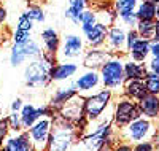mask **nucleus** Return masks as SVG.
I'll return each instance as SVG.
<instances>
[{
  "label": "nucleus",
  "mask_w": 159,
  "mask_h": 151,
  "mask_svg": "<svg viewBox=\"0 0 159 151\" xmlns=\"http://www.w3.org/2000/svg\"><path fill=\"white\" fill-rule=\"evenodd\" d=\"M148 73L147 62H137L130 57H124V76L126 80H143Z\"/></svg>",
  "instance_id": "nucleus-21"
},
{
  "label": "nucleus",
  "mask_w": 159,
  "mask_h": 151,
  "mask_svg": "<svg viewBox=\"0 0 159 151\" xmlns=\"http://www.w3.org/2000/svg\"><path fill=\"white\" fill-rule=\"evenodd\" d=\"M135 30L140 38H145V40H150L151 42L153 35H154V21H139L135 25Z\"/></svg>",
  "instance_id": "nucleus-27"
},
{
  "label": "nucleus",
  "mask_w": 159,
  "mask_h": 151,
  "mask_svg": "<svg viewBox=\"0 0 159 151\" xmlns=\"http://www.w3.org/2000/svg\"><path fill=\"white\" fill-rule=\"evenodd\" d=\"M0 118H3L2 116V102H0Z\"/></svg>",
  "instance_id": "nucleus-45"
},
{
  "label": "nucleus",
  "mask_w": 159,
  "mask_h": 151,
  "mask_svg": "<svg viewBox=\"0 0 159 151\" xmlns=\"http://www.w3.org/2000/svg\"><path fill=\"white\" fill-rule=\"evenodd\" d=\"M97 2H102V0H97Z\"/></svg>",
  "instance_id": "nucleus-48"
},
{
  "label": "nucleus",
  "mask_w": 159,
  "mask_h": 151,
  "mask_svg": "<svg viewBox=\"0 0 159 151\" xmlns=\"http://www.w3.org/2000/svg\"><path fill=\"white\" fill-rule=\"evenodd\" d=\"M88 49L84 37L80 34H65L61 40V48L57 51V61H78L83 57Z\"/></svg>",
  "instance_id": "nucleus-9"
},
{
  "label": "nucleus",
  "mask_w": 159,
  "mask_h": 151,
  "mask_svg": "<svg viewBox=\"0 0 159 151\" xmlns=\"http://www.w3.org/2000/svg\"><path fill=\"white\" fill-rule=\"evenodd\" d=\"M147 68H148V72L159 75V57H150L147 61Z\"/></svg>",
  "instance_id": "nucleus-35"
},
{
  "label": "nucleus",
  "mask_w": 159,
  "mask_h": 151,
  "mask_svg": "<svg viewBox=\"0 0 159 151\" xmlns=\"http://www.w3.org/2000/svg\"><path fill=\"white\" fill-rule=\"evenodd\" d=\"M126 34L127 29L121 24H113L108 27L107 40H105V49L111 54H126Z\"/></svg>",
  "instance_id": "nucleus-11"
},
{
  "label": "nucleus",
  "mask_w": 159,
  "mask_h": 151,
  "mask_svg": "<svg viewBox=\"0 0 159 151\" xmlns=\"http://www.w3.org/2000/svg\"><path fill=\"white\" fill-rule=\"evenodd\" d=\"M137 105L143 118H148L153 121L159 118V95L147 94L137 102Z\"/></svg>",
  "instance_id": "nucleus-19"
},
{
  "label": "nucleus",
  "mask_w": 159,
  "mask_h": 151,
  "mask_svg": "<svg viewBox=\"0 0 159 151\" xmlns=\"http://www.w3.org/2000/svg\"><path fill=\"white\" fill-rule=\"evenodd\" d=\"M8 126H10V130H24L22 129V122H21V115L19 112H10V115L5 118Z\"/></svg>",
  "instance_id": "nucleus-31"
},
{
  "label": "nucleus",
  "mask_w": 159,
  "mask_h": 151,
  "mask_svg": "<svg viewBox=\"0 0 159 151\" xmlns=\"http://www.w3.org/2000/svg\"><path fill=\"white\" fill-rule=\"evenodd\" d=\"M156 19H159V3H156Z\"/></svg>",
  "instance_id": "nucleus-43"
},
{
  "label": "nucleus",
  "mask_w": 159,
  "mask_h": 151,
  "mask_svg": "<svg viewBox=\"0 0 159 151\" xmlns=\"http://www.w3.org/2000/svg\"><path fill=\"white\" fill-rule=\"evenodd\" d=\"M57 62V57L48 54L43 51V54L37 59L29 61L24 65L22 80L25 88L29 89H45L48 88L52 80H51V68Z\"/></svg>",
  "instance_id": "nucleus-1"
},
{
  "label": "nucleus",
  "mask_w": 159,
  "mask_h": 151,
  "mask_svg": "<svg viewBox=\"0 0 159 151\" xmlns=\"http://www.w3.org/2000/svg\"><path fill=\"white\" fill-rule=\"evenodd\" d=\"M8 134H10V126H8L7 119L5 118H0V148L3 146Z\"/></svg>",
  "instance_id": "nucleus-34"
},
{
  "label": "nucleus",
  "mask_w": 159,
  "mask_h": 151,
  "mask_svg": "<svg viewBox=\"0 0 159 151\" xmlns=\"http://www.w3.org/2000/svg\"><path fill=\"white\" fill-rule=\"evenodd\" d=\"M156 134H157V127L154 126V121L148 119V118H143V116L137 118L135 121H132L130 124L124 126L123 129H118L119 140L127 142L130 145L153 140Z\"/></svg>",
  "instance_id": "nucleus-5"
},
{
  "label": "nucleus",
  "mask_w": 159,
  "mask_h": 151,
  "mask_svg": "<svg viewBox=\"0 0 159 151\" xmlns=\"http://www.w3.org/2000/svg\"><path fill=\"white\" fill-rule=\"evenodd\" d=\"M110 151H132V145L127 142H123V140H118V143Z\"/></svg>",
  "instance_id": "nucleus-37"
},
{
  "label": "nucleus",
  "mask_w": 159,
  "mask_h": 151,
  "mask_svg": "<svg viewBox=\"0 0 159 151\" xmlns=\"http://www.w3.org/2000/svg\"><path fill=\"white\" fill-rule=\"evenodd\" d=\"M73 85L76 92L83 97H88V95H92L103 89L100 73L94 68H83L81 72H78V75L73 78Z\"/></svg>",
  "instance_id": "nucleus-10"
},
{
  "label": "nucleus",
  "mask_w": 159,
  "mask_h": 151,
  "mask_svg": "<svg viewBox=\"0 0 159 151\" xmlns=\"http://www.w3.org/2000/svg\"><path fill=\"white\" fill-rule=\"evenodd\" d=\"M7 18H8V11H7V8H5L3 5H0V29H2V27L5 25Z\"/></svg>",
  "instance_id": "nucleus-39"
},
{
  "label": "nucleus",
  "mask_w": 159,
  "mask_h": 151,
  "mask_svg": "<svg viewBox=\"0 0 159 151\" xmlns=\"http://www.w3.org/2000/svg\"><path fill=\"white\" fill-rule=\"evenodd\" d=\"M0 151H10L8 148H5V146H2V148H0Z\"/></svg>",
  "instance_id": "nucleus-44"
},
{
  "label": "nucleus",
  "mask_w": 159,
  "mask_h": 151,
  "mask_svg": "<svg viewBox=\"0 0 159 151\" xmlns=\"http://www.w3.org/2000/svg\"><path fill=\"white\" fill-rule=\"evenodd\" d=\"M113 10L116 13V18L126 15V13H132L137 10L139 0H111Z\"/></svg>",
  "instance_id": "nucleus-26"
},
{
  "label": "nucleus",
  "mask_w": 159,
  "mask_h": 151,
  "mask_svg": "<svg viewBox=\"0 0 159 151\" xmlns=\"http://www.w3.org/2000/svg\"><path fill=\"white\" fill-rule=\"evenodd\" d=\"M89 8V0H69V7L65 8L64 16L67 21H70L72 24L78 25L80 19H81L83 11Z\"/></svg>",
  "instance_id": "nucleus-22"
},
{
  "label": "nucleus",
  "mask_w": 159,
  "mask_h": 151,
  "mask_svg": "<svg viewBox=\"0 0 159 151\" xmlns=\"http://www.w3.org/2000/svg\"><path fill=\"white\" fill-rule=\"evenodd\" d=\"M150 2H153V3H159V0H150Z\"/></svg>",
  "instance_id": "nucleus-46"
},
{
  "label": "nucleus",
  "mask_w": 159,
  "mask_h": 151,
  "mask_svg": "<svg viewBox=\"0 0 159 151\" xmlns=\"http://www.w3.org/2000/svg\"><path fill=\"white\" fill-rule=\"evenodd\" d=\"M34 25H35V22L29 18L27 13L22 11L21 15L18 16L15 30L11 32V42L13 43H25V42H29L30 38H34L32 37Z\"/></svg>",
  "instance_id": "nucleus-13"
},
{
  "label": "nucleus",
  "mask_w": 159,
  "mask_h": 151,
  "mask_svg": "<svg viewBox=\"0 0 159 151\" xmlns=\"http://www.w3.org/2000/svg\"><path fill=\"white\" fill-rule=\"evenodd\" d=\"M132 151H157V149H156V145L153 140H147V142L132 145Z\"/></svg>",
  "instance_id": "nucleus-32"
},
{
  "label": "nucleus",
  "mask_w": 159,
  "mask_h": 151,
  "mask_svg": "<svg viewBox=\"0 0 159 151\" xmlns=\"http://www.w3.org/2000/svg\"><path fill=\"white\" fill-rule=\"evenodd\" d=\"M5 40H7V38H5V34L2 32V29H0V48L5 45Z\"/></svg>",
  "instance_id": "nucleus-42"
},
{
  "label": "nucleus",
  "mask_w": 159,
  "mask_h": 151,
  "mask_svg": "<svg viewBox=\"0 0 159 151\" xmlns=\"http://www.w3.org/2000/svg\"><path fill=\"white\" fill-rule=\"evenodd\" d=\"M61 40L62 37L59 35V32L54 29V27H45V29L40 32V43H42V48L45 53L52 54V56L57 57V51L61 48Z\"/></svg>",
  "instance_id": "nucleus-16"
},
{
  "label": "nucleus",
  "mask_w": 159,
  "mask_h": 151,
  "mask_svg": "<svg viewBox=\"0 0 159 151\" xmlns=\"http://www.w3.org/2000/svg\"><path fill=\"white\" fill-rule=\"evenodd\" d=\"M107 32H108V27L102 22H97L92 29L83 34L86 46L88 48H103L105 40H107Z\"/></svg>",
  "instance_id": "nucleus-18"
},
{
  "label": "nucleus",
  "mask_w": 159,
  "mask_h": 151,
  "mask_svg": "<svg viewBox=\"0 0 159 151\" xmlns=\"http://www.w3.org/2000/svg\"><path fill=\"white\" fill-rule=\"evenodd\" d=\"M115 94L110 89H100L99 92L84 97V113L89 122H96L113 116Z\"/></svg>",
  "instance_id": "nucleus-3"
},
{
  "label": "nucleus",
  "mask_w": 159,
  "mask_h": 151,
  "mask_svg": "<svg viewBox=\"0 0 159 151\" xmlns=\"http://www.w3.org/2000/svg\"><path fill=\"white\" fill-rule=\"evenodd\" d=\"M147 94L148 92H147V88H145L143 80H126L124 81L123 91H121V95H124V97L134 100V102H139Z\"/></svg>",
  "instance_id": "nucleus-20"
},
{
  "label": "nucleus",
  "mask_w": 159,
  "mask_h": 151,
  "mask_svg": "<svg viewBox=\"0 0 159 151\" xmlns=\"http://www.w3.org/2000/svg\"><path fill=\"white\" fill-rule=\"evenodd\" d=\"M25 13H27L29 18L35 24H43L46 21V13H45V10L40 7V5H30L27 10H25Z\"/></svg>",
  "instance_id": "nucleus-29"
},
{
  "label": "nucleus",
  "mask_w": 159,
  "mask_h": 151,
  "mask_svg": "<svg viewBox=\"0 0 159 151\" xmlns=\"http://www.w3.org/2000/svg\"><path fill=\"white\" fill-rule=\"evenodd\" d=\"M3 146L10 151H34L32 142L25 130H10Z\"/></svg>",
  "instance_id": "nucleus-17"
},
{
  "label": "nucleus",
  "mask_w": 159,
  "mask_h": 151,
  "mask_svg": "<svg viewBox=\"0 0 159 151\" xmlns=\"http://www.w3.org/2000/svg\"><path fill=\"white\" fill-rule=\"evenodd\" d=\"M80 139L81 135L76 130L75 124L56 115L46 151H70L80 142Z\"/></svg>",
  "instance_id": "nucleus-2"
},
{
  "label": "nucleus",
  "mask_w": 159,
  "mask_h": 151,
  "mask_svg": "<svg viewBox=\"0 0 159 151\" xmlns=\"http://www.w3.org/2000/svg\"><path fill=\"white\" fill-rule=\"evenodd\" d=\"M54 116L56 115L42 116L25 130L32 142L34 151H46L49 137H51V130H52V126H54Z\"/></svg>",
  "instance_id": "nucleus-8"
},
{
  "label": "nucleus",
  "mask_w": 159,
  "mask_h": 151,
  "mask_svg": "<svg viewBox=\"0 0 159 151\" xmlns=\"http://www.w3.org/2000/svg\"><path fill=\"white\" fill-rule=\"evenodd\" d=\"M76 89H75V85H73V80L70 81H65V85H61L57 86L54 91H52L51 94V97L48 100V105L54 110V112H57V110L64 105V103H67L73 95H76Z\"/></svg>",
  "instance_id": "nucleus-14"
},
{
  "label": "nucleus",
  "mask_w": 159,
  "mask_h": 151,
  "mask_svg": "<svg viewBox=\"0 0 159 151\" xmlns=\"http://www.w3.org/2000/svg\"><path fill=\"white\" fill-rule=\"evenodd\" d=\"M116 22L121 24V25H124L126 29H135V25H137V22H139V18H137V15H135V11H132V13H126V15L119 16V18L116 19Z\"/></svg>",
  "instance_id": "nucleus-30"
},
{
  "label": "nucleus",
  "mask_w": 159,
  "mask_h": 151,
  "mask_svg": "<svg viewBox=\"0 0 159 151\" xmlns=\"http://www.w3.org/2000/svg\"><path fill=\"white\" fill-rule=\"evenodd\" d=\"M143 83H145V88H147L148 94L159 95V75H156L153 72H148L143 78Z\"/></svg>",
  "instance_id": "nucleus-28"
},
{
  "label": "nucleus",
  "mask_w": 159,
  "mask_h": 151,
  "mask_svg": "<svg viewBox=\"0 0 159 151\" xmlns=\"http://www.w3.org/2000/svg\"><path fill=\"white\" fill-rule=\"evenodd\" d=\"M124 57L126 54H113V56L100 67V80L105 89H110L113 94H121L123 85L126 81L124 76Z\"/></svg>",
  "instance_id": "nucleus-4"
},
{
  "label": "nucleus",
  "mask_w": 159,
  "mask_h": 151,
  "mask_svg": "<svg viewBox=\"0 0 159 151\" xmlns=\"http://www.w3.org/2000/svg\"><path fill=\"white\" fill-rule=\"evenodd\" d=\"M139 2H143V0H139Z\"/></svg>",
  "instance_id": "nucleus-47"
},
{
  "label": "nucleus",
  "mask_w": 159,
  "mask_h": 151,
  "mask_svg": "<svg viewBox=\"0 0 159 151\" xmlns=\"http://www.w3.org/2000/svg\"><path fill=\"white\" fill-rule=\"evenodd\" d=\"M24 99L22 97H15L11 100V105H10V112H21V108L24 107Z\"/></svg>",
  "instance_id": "nucleus-36"
},
{
  "label": "nucleus",
  "mask_w": 159,
  "mask_h": 151,
  "mask_svg": "<svg viewBox=\"0 0 159 151\" xmlns=\"http://www.w3.org/2000/svg\"><path fill=\"white\" fill-rule=\"evenodd\" d=\"M135 15H137L139 21H154L156 19V3L150 2V0L139 2Z\"/></svg>",
  "instance_id": "nucleus-24"
},
{
  "label": "nucleus",
  "mask_w": 159,
  "mask_h": 151,
  "mask_svg": "<svg viewBox=\"0 0 159 151\" xmlns=\"http://www.w3.org/2000/svg\"><path fill=\"white\" fill-rule=\"evenodd\" d=\"M140 37H139V34H137V30L135 29H127V34H126V53L134 46V43L137 42Z\"/></svg>",
  "instance_id": "nucleus-33"
},
{
  "label": "nucleus",
  "mask_w": 159,
  "mask_h": 151,
  "mask_svg": "<svg viewBox=\"0 0 159 151\" xmlns=\"http://www.w3.org/2000/svg\"><path fill=\"white\" fill-rule=\"evenodd\" d=\"M150 45H151L150 40L139 38L137 42L134 43V46L126 53V56L137 61V62H147L148 57H150Z\"/></svg>",
  "instance_id": "nucleus-23"
},
{
  "label": "nucleus",
  "mask_w": 159,
  "mask_h": 151,
  "mask_svg": "<svg viewBox=\"0 0 159 151\" xmlns=\"http://www.w3.org/2000/svg\"><path fill=\"white\" fill-rule=\"evenodd\" d=\"M43 54L42 43L35 38H30L25 43H13L8 53V62L13 68L25 65L29 61L37 59Z\"/></svg>",
  "instance_id": "nucleus-6"
},
{
  "label": "nucleus",
  "mask_w": 159,
  "mask_h": 151,
  "mask_svg": "<svg viewBox=\"0 0 159 151\" xmlns=\"http://www.w3.org/2000/svg\"><path fill=\"white\" fill-rule=\"evenodd\" d=\"M99 22L97 19V11L96 8H86L83 11V15H81V19H80V29H81L83 34H86L89 29H92L96 24Z\"/></svg>",
  "instance_id": "nucleus-25"
},
{
  "label": "nucleus",
  "mask_w": 159,
  "mask_h": 151,
  "mask_svg": "<svg viewBox=\"0 0 159 151\" xmlns=\"http://www.w3.org/2000/svg\"><path fill=\"white\" fill-rule=\"evenodd\" d=\"M70 151H86V149L83 148V145H81V143L78 142V143H76V145H75V146H73V148H72Z\"/></svg>",
  "instance_id": "nucleus-41"
},
{
  "label": "nucleus",
  "mask_w": 159,
  "mask_h": 151,
  "mask_svg": "<svg viewBox=\"0 0 159 151\" xmlns=\"http://www.w3.org/2000/svg\"><path fill=\"white\" fill-rule=\"evenodd\" d=\"M150 57H159V42H151V45H150Z\"/></svg>",
  "instance_id": "nucleus-38"
},
{
  "label": "nucleus",
  "mask_w": 159,
  "mask_h": 151,
  "mask_svg": "<svg viewBox=\"0 0 159 151\" xmlns=\"http://www.w3.org/2000/svg\"><path fill=\"white\" fill-rule=\"evenodd\" d=\"M140 110L137 102L130 100L119 94L113 102V126L116 129H123L124 126L130 124L132 121L140 118Z\"/></svg>",
  "instance_id": "nucleus-7"
},
{
  "label": "nucleus",
  "mask_w": 159,
  "mask_h": 151,
  "mask_svg": "<svg viewBox=\"0 0 159 151\" xmlns=\"http://www.w3.org/2000/svg\"><path fill=\"white\" fill-rule=\"evenodd\" d=\"M80 72V65L75 61H57L51 68L52 83H65L73 80Z\"/></svg>",
  "instance_id": "nucleus-12"
},
{
  "label": "nucleus",
  "mask_w": 159,
  "mask_h": 151,
  "mask_svg": "<svg viewBox=\"0 0 159 151\" xmlns=\"http://www.w3.org/2000/svg\"><path fill=\"white\" fill-rule=\"evenodd\" d=\"M151 42H159V19H154V35Z\"/></svg>",
  "instance_id": "nucleus-40"
},
{
  "label": "nucleus",
  "mask_w": 159,
  "mask_h": 151,
  "mask_svg": "<svg viewBox=\"0 0 159 151\" xmlns=\"http://www.w3.org/2000/svg\"><path fill=\"white\" fill-rule=\"evenodd\" d=\"M113 54L107 51L105 48H88L83 54V67L84 68H94V70H100V67L107 62Z\"/></svg>",
  "instance_id": "nucleus-15"
}]
</instances>
